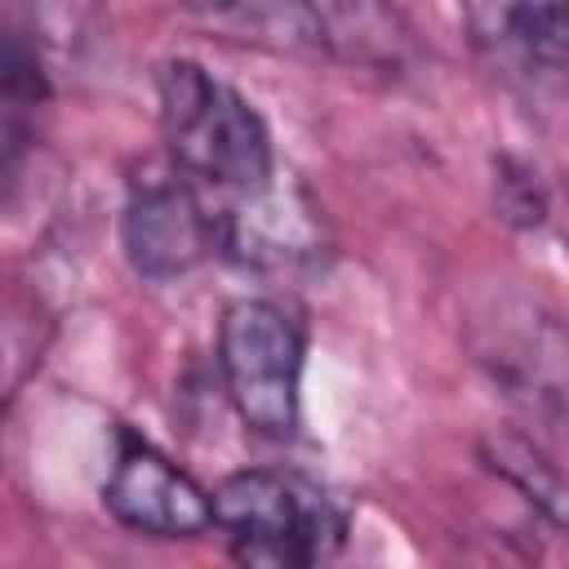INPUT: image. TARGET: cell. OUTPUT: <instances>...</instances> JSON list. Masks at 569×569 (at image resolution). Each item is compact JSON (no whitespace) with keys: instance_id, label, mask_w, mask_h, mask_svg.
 <instances>
[{"instance_id":"8","label":"cell","mask_w":569,"mask_h":569,"mask_svg":"<svg viewBox=\"0 0 569 569\" xmlns=\"http://www.w3.org/2000/svg\"><path fill=\"white\" fill-rule=\"evenodd\" d=\"M182 9L213 36L249 49L289 53V58L329 53L325 18L316 0H182Z\"/></svg>"},{"instance_id":"6","label":"cell","mask_w":569,"mask_h":569,"mask_svg":"<svg viewBox=\"0 0 569 569\" xmlns=\"http://www.w3.org/2000/svg\"><path fill=\"white\" fill-rule=\"evenodd\" d=\"M120 244L142 280H178L218 249V218L200 204L187 173L160 169L129 182L120 213Z\"/></svg>"},{"instance_id":"10","label":"cell","mask_w":569,"mask_h":569,"mask_svg":"<svg viewBox=\"0 0 569 569\" xmlns=\"http://www.w3.org/2000/svg\"><path fill=\"white\" fill-rule=\"evenodd\" d=\"M325 18V40L329 53L360 62V67H405L409 58V31L396 18L391 4L382 0H316Z\"/></svg>"},{"instance_id":"1","label":"cell","mask_w":569,"mask_h":569,"mask_svg":"<svg viewBox=\"0 0 569 569\" xmlns=\"http://www.w3.org/2000/svg\"><path fill=\"white\" fill-rule=\"evenodd\" d=\"M160 133L169 160L200 187L253 196L276 182V147L253 102L191 58H169L156 71Z\"/></svg>"},{"instance_id":"4","label":"cell","mask_w":569,"mask_h":569,"mask_svg":"<svg viewBox=\"0 0 569 569\" xmlns=\"http://www.w3.org/2000/svg\"><path fill=\"white\" fill-rule=\"evenodd\" d=\"M307 333L271 298H236L218 325V369L240 422L267 440H289L302 422Z\"/></svg>"},{"instance_id":"12","label":"cell","mask_w":569,"mask_h":569,"mask_svg":"<svg viewBox=\"0 0 569 569\" xmlns=\"http://www.w3.org/2000/svg\"><path fill=\"white\" fill-rule=\"evenodd\" d=\"M498 173H502V178H498V204H502V218H511V222H520V227L542 222V213H547V196H542L538 173H529V169H520V164H511V160H502Z\"/></svg>"},{"instance_id":"7","label":"cell","mask_w":569,"mask_h":569,"mask_svg":"<svg viewBox=\"0 0 569 569\" xmlns=\"http://www.w3.org/2000/svg\"><path fill=\"white\" fill-rule=\"evenodd\" d=\"M102 507L116 516V525L142 538H200L213 529V493H204L182 467L133 436L120 440L102 485Z\"/></svg>"},{"instance_id":"3","label":"cell","mask_w":569,"mask_h":569,"mask_svg":"<svg viewBox=\"0 0 569 569\" xmlns=\"http://www.w3.org/2000/svg\"><path fill=\"white\" fill-rule=\"evenodd\" d=\"M213 529H222L240 565L311 569L342 551L351 516L311 476L249 467L213 489Z\"/></svg>"},{"instance_id":"5","label":"cell","mask_w":569,"mask_h":569,"mask_svg":"<svg viewBox=\"0 0 569 569\" xmlns=\"http://www.w3.org/2000/svg\"><path fill=\"white\" fill-rule=\"evenodd\" d=\"M480 62L520 98H569V0H462Z\"/></svg>"},{"instance_id":"2","label":"cell","mask_w":569,"mask_h":569,"mask_svg":"<svg viewBox=\"0 0 569 569\" xmlns=\"http://www.w3.org/2000/svg\"><path fill=\"white\" fill-rule=\"evenodd\" d=\"M476 369L525 418L569 431V316L529 289H485L462 320Z\"/></svg>"},{"instance_id":"11","label":"cell","mask_w":569,"mask_h":569,"mask_svg":"<svg viewBox=\"0 0 569 569\" xmlns=\"http://www.w3.org/2000/svg\"><path fill=\"white\" fill-rule=\"evenodd\" d=\"M40 102H44V67H40V53L18 31H9V44H4V169L9 173H13L18 147L27 138V116Z\"/></svg>"},{"instance_id":"9","label":"cell","mask_w":569,"mask_h":569,"mask_svg":"<svg viewBox=\"0 0 569 569\" xmlns=\"http://www.w3.org/2000/svg\"><path fill=\"white\" fill-rule=\"evenodd\" d=\"M218 244L240 253L253 267H289V262L311 258L320 236H316V222L307 218V209L293 196H280L271 182L253 196H236V204L222 209Z\"/></svg>"}]
</instances>
